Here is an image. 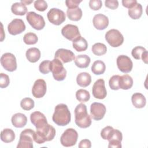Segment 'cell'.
<instances>
[{"mask_svg": "<svg viewBox=\"0 0 148 148\" xmlns=\"http://www.w3.org/2000/svg\"><path fill=\"white\" fill-rule=\"evenodd\" d=\"M119 84L120 88L123 90L130 89L133 86V79L130 75H124L120 77Z\"/></svg>", "mask_w": 148, "mask_h": 148, "instance_id": "cell-27", "label": "cell"}, {"mask_svg": "<svg viewBox=\"0 0 148 148\" xmlns=\"http://www.w3.org/2000/svg\"><path fill=\"white\" fill-rule=\"evenodd\" d=\"M76 82L82 87H87L91 82V76L87 72H81L76 77Z\"/></svg>", "mask_w": 148, "mask_h": 148, "instance_id": "cell-23", "label": "cell"}, {"mask_svg": "<svg viewBox=\"0 0 148 148\" xmlns=\"http://www.w3.org/2000/svg\"><path fill=\"white\" fill-rule=\"evenodd\" d=\"M61 34L66 39L73 41L75 39L81 36L77 26L73 24H66L62 27Z\"/></svg>", "mask_w": 148, "mask_h": 148, "instance_id": "cell-14", "label": "cell"}, {"mask_svg": "<svg viewBox=\"0 0 148 148\" xmlns=\"http://www.w3.org/2000/svg\"><path fill=\"white\" fill-rule=\"evenodd\" d=\"M54 58H57L63 63L71 62L75 60V54L70 50L65 49H58L54 55Z\"/></svg>", "mask_w": 148, "mask_h": 148, "instance_id": "cell-18", "label": "cell"}, {"mask_svg": "<svg viewBox=\"0 0 148 148\" xmlns=\"http://www.w3.org/2000/svg\"><path fill=\"white\" fill-rule=\"evenodd\" d=\"M82 2V0H67L65 1V3L68 9H72L78 7L79 4Z\"/></svg>", "mask_w": 148, "mask_h": 148, "instance_id": "cell-45", "label": "cell"}, {"mask_svg": "<svg viewBox=\"0 0 148 148\" xmlns=\"http://www.w3.org/2000/svg\"><path fill=\"white\" fill-rule=\"evenodd\" d=\"M49 21L53 24L59 25L65 21L66 16L65 13L57 8H51L47 14Z\"/></svg>", "mask_w": 148, "mask_h": 148, "instance_id": "cell-9", "label": "cell"}, {"mask_svg": "<svg viewBox=\"0 0 148 148\" xmlns=\"http://www.w3.org/2000/svg\"><path fill=\"white\" fill-rule=\"evenodd\" d=\"M78 147L79 148H90L91 147V141L87 139H83L79 142Z\"/></svg>", "mask_w": 148, "mask_h": 148, "instance_id": "cell-47", "label": "cell"}, {"mask_svg": "<svg viewBox=\"0 0 148 148\" xmlns=\"http://www.w3.org/2000/svg\"><path fill=\"white\" fill-rule=\"evenodd\" d=\"M71 119V112L66 105L60 103L55 107L52 116V120L54 123L59 126H65L70 123Z\"/></svg>", "mask_w": 148, "mask_h": 148, "instance_id": "cell-1", "label": "cell"}, {"mask_svg": "<svg viewBox=\"0 0 148 148\" xmlns=\"http://www.w3.org/2000/svg\"><path fill=\"white\" fill-rule=\"evenodd\" d=\"M35 131L30 128L23 130L20 135L17 148H32Z\"/></svg>", "mask_w": 148, "mask_h": 148, "instance_id": "cell-5", "label": "cell"}, {"mask_svg": "<svg viewBox=\"0 0 148 148\" xmlns=\"http://www.w3.org/2000/svg\"><path fill=\"white\" fill-rule=\"evenodd\" d=\"M21 2H22L23 3H24V5H29L30 3H32L33 2V0L32 1H21Z\"/></svg>", "mask_w": 148, "mask_h": 148, "instance_id": "cell-49", "label": "cell"}, {"mask_svg": "<svg viewBox=\"0 0 148 148\" xmlns=\"http://www.w3.org/2000/svg\"><path fill=\"white\" fill-rule=\"evenodd\" d=\"M123 139L122 133L120 131L113 129L108 139L109 141L108 147L109 148H121V141Z\"/></svg>", "mask_w": 148, "mask_h": 148, "instance_id": "cell-17", "label": "cell"}, {"mask_svg": "<svg viewBox=\"0 0 148 148\" xmlns=\"http://www.w3.org/2000/svg\"><path fill=\"white\" fill-rule=\"evenodd\" d=\"M25 29V25L24 21L20 18H14L8 26V30L10 34L16 35L24 32Z\"/></svg>", "mask_w": 148, "mask_h": 148, "instance_id": "cell-16", "label": "cell"}, {"mask_svg": "<svg viewBox=\"0 0 148 148\" xmlns=\"http://www.w3.org/2000/svg\"><path fill=\"white\" fill-rule=\"evenodd\" d=\"M47 86L46 82L42 79H37L32 88V94L36 98H41L46 92Z\"/></svg>", "mask_w": 148, "mask_h": 148, "instance_id": "cell-15", "label": "cell"}, {"mask_svg": "<svg viewBox=\"0 0 148 148\" xmlns=\"http://www.w3.org/2000/svg\"><path fill=\"white\" fill-rule=\"evenodd\" d=\"M66 15L69 20L77 21L81 19L83 13L82 9L80 8L77 7L75 8L68 9L66 10Z\"/></svg>", "mask_w": 148, "mask_h": 148, "instance_id": "cell-28", "label": "cell"}, {"mask_svg": "<svg viewBox=\"0 0 148 148\" xmlns=\"http://www.w3.org/2000/svg\"><path fill=\"white\" fill-rule=\"evenodd\" d=\"M148 53H147V51L146 50L142 54V56H141V58L142 60V61L145 63V64H147L148 62Z\"/></svg>", "mask_w": 148, "mask_h": 148, "instance_id": "cell-48", "label": "cell"}, {"mask_svg": "<svg viewBox=\"0 0 148 148\" xmlns=\"http://www.w3.org/2000/svg\"><path fill=\"white\" fill-rule=\"evenodd\" d=\"M92 23L96 29L98 30H103L108 26L109 18L106 16L101 13H98L94 16Z\"/></svg>", "mask_w": 148, "mask_h": 148, "instance_id": "cell-20", "label": "cell"}, {"mask_svg": "<svg viewBox=\"0 0 148 148\" xmlns=\"http://www.w3.org/2000/svg\"><path fill=\"white\" fill-rule=\"evenodd\" d=\"M78 138L77 132L73 128H67L60 138V142L63 146L71 147L75 145Z\"/></svg>", "mask_w": 148, "mask_h": 148, "instance_id": "cell-6", "label": "cell"}, {"mask_svg": "<svg viewBox=\"0 0 148 148\" xmlns=\"http://www.w3.org/2000/svg\"><path fill=\"white\" fill-rule=\"evenodd\" d=\"M30 120L36 129L40 128L47 124L46 116L39 111H35L31 114Z\"/></svg>", "mask_w": 148, "mask_h": 148, "instance_id": "cell-19", "label": "cell"}, {"mask_svg": "<svg viewBox=\"0 0 148 148\" xmlns=\"http://www.w3.org/2000/svg\"><path fill=\"white\" fill-rule=\"evenodd\" d=\"M105 39L109 45L113 47L121 46L124 42V37L117 29H111L105 34Z\"/></svg>", "mask_w": 148, "mask_h": 148, "instance_id": "cell-7", "label": "cell"}, {"mask_svg": "<svg viewBox=\"0 0 148 148\" xmlns=\"http://www.w3.org/2000/svg\"><path fill=\"white\" fill-rule=\"evenodd\" d=\"M50 70L56 80L62 81L66 76V71L62 62L57 58H54L50 61Z\"/></svg>", "mask_w": 148, "mask_h": 148, "instance_id": "cell-4", "label": "cell"}, {"mask_svg": "<svg viewBox=\"0 0 148 148\" xmlns=\"http://www.w3.org/2000/svg\"><path fill=\"white\" fill-rule=\"evenodd\" d=\"M50 61L49 60H44L40 62L39 66V70L42 74H47L50 72Z\"/></svg>", "mask_w": 148, "mask_h": 148, "instance_id": "cell-39", "label": "cell"}, {"mask_svg": "<svg viewBox=\"0 0 148 148\" xmlns=\"http://www.w3.org/2000/svg\"><path fill=\"white\" fill-rule=\"evenodd\" d=\"M74 62L77 67L80 68H86L88 66L91 62V59L86 54H80L75 57Z\"/></svg>", "mask_w": 148, "mask_h": 148, "instance_id": "cell-25", "label": "cell"}, {"mask_svg": "<svg viewBox=\"0 0 148 148\" xmlns=\"http://www.w3.org/2000/svg\"><path fill=\"white\" fill-rule=\"evenodd\" d=\"M146 50V49L142 46H136L132 49L131 54L132 57L136 60H140L142 53Z\"/></svg>", "mask_w": 148, "mask_h": 148, "instance_id": "cell-38", "label": "cell"}, {"mask_svg": "<svg viewBox=\"0 0 148 148\" xmlns=\"http://www.w3.org/2000/svg\"><path fill=\"white\" fill-rule=\"evenodd\" d=\"M34 7L37 10L43 12L47 9L48 5L44 0H37L34 2Z\"/></svg>", "mask_w": 148, "mask_h": 148, "instance_id": "cell-40", "label": "cell"}, {"mask_svg": "<svg viewBox=\"0 0 148 148\" xmlns=\"http://www.w3.org/2000/svg\"><path fill=\"white\" fill-rule=\"evenodd\" d=\"M92 52L94 54L100 56L105 54L107 51V47L106 45L102 43H96L92 45Z\"/></svg>", "mask_w": 148, "mask_h": 148, "instance_id": "cell-33", "label": "cell"}, {"mask_svg": "<svg viewBox=\"0 0 148 148\" xmlns=\"http://www.w3.org/2000/svg\"><path fill=\"white\" fill-rule=\"evenodd\" d=\"M117 66L123 73H129L133 67V63L131 58L125 55L119 56L117 58Z\"/></svg>", "mask_w": 148, "mask_h": 148, "instance_id": "cell-13", "label": "cell"}, {"mask_svg": "<svg viewBox=\"0 0 148 148\" xmlns=\"http://www.w3.org/2000/svg\"><path fill=\"white\" fill-rule=\"evenodd\" d=\"M38 38L37 35L33 32H28L25 34L23 37L24 42L28 45H34L37 43Z\"/></svg>", "mask_w": 148, "mask_h": 148, "instance_id": "cell-35", "label": "cell"}, {"mask_svg": "<svg viewBox=\"0 0 148 148\" xmlns=\"http://www.w3.org/2000/svg\"><path fill=\"white\" fill-rule=\"evenodd\" d=\"M92 94L94 98L103 99L107 95V91L105 85V81L102 79L97 80L93 84Z\"/></svg>", "mask_w": 148, "mask_h": 148, "instance_id": "cell-12", "label": "cell"}, {"mask_svg": "<svg viewBox=\"0 0 148 148\" xmlns=\"http://www.w3.org/2000/svg\"><path fill=\"white\" fill-rule=\"evenodd\" d=\"M131 101L134 106L138 109L144 108L146 103L145 97L140 92L134 93L131 97Z\"/></svg>", "mask_w": 148, "mask_h": 148, "instance_id": "cell-22", "label": "cell"}, {"mask_svg": "<svg viewBox=\"0 0 148 148\" xmlns=\"http://www.w3.org/2000/svg\"><path fill=\"white\" fill-rule=\"evenodd\" d=\"M40 51L36 47H31L28 49L25 53L26 58L30 62H36L40 58Z\"/></svg>", "mask_w": 148, "mask_h": 148, "instance_id": "cell-24", "label": "cell"}, {"mask_svg": "<svg viewBox=\"0 0 148 148\" xmlns=\"http://www.w3.org/2000/svg\"><path fill=\"white\" fill-rule=\"evenodd\" d=\"M102 6V2L101 0H90L89 1V6L93 10H98Z\"/></svg>", "mask_w": 148, "mask_h": 148, "instance_id": "cell-42", "label": "cell"}, {"mask_svg": "<svg viewBox=\"0 0 148 148\" xmlns=\"http://www.w3.org/2000/svg\"><path fill=\"white\" fill-rule=\"evenodd\" d=\"M11 121L14 127L16 128H23L27 123V118L24 114L17 113L12 116Z\"/></svg>", "mask_w": 148, "mask_h": 148, "instance_id": "cell-21", "label": "cell"}, {"mask_svg": "<svg viewBox=\"0 0 148 148\" xmlns=\"http://www.w3.org/2000/svg\"><path fill=\"white\" fill-rule=\"evenodd\" d=\"M105 106L99 102H94L90 106L91 117L94 120L99 121L102 119L106 113Z\"/></svg>", "mask_w": 148, "mask_h": 148, "instance_id": "cell-11", "label": "cell"}, {"mask_svg": "<svg viewBox=\"0 0 148 148\" xmlns=\"http://www.w3.org/2000/svg\"><path fill=\"white\" fill-rule=\"evenodd\" d=\"M91 69L94 74L96 75H100L105 72L106 65L102 61L97 60L92 64Z\"/></svg>", "mask_w": 148, "mask_h": 148, "instance_id": "cell-32", "label": "cell"}, {"mask_svg": "<svg viewBox=\"0 0 148 148\" xmlns=\"http://www.w3.org/2000/svg\"><path fill=\"white\" fill-rule=\"evenodd\" d=\"M10 83L9 77L5 73H1L0 74V87L1 88L7 87Z\"/></svg>", "mask_w": 148, "mask_h": 148, "instance_id": "cell-41", "label": "cell"}, {"mask_svg": "<svg viewBox=\"0 0 148 148\" xmlns=\"http://www.w3.org/2000/svg\"><path fill=\"white\" fill-rule=\"evenodd\" d=\"M1 64L3 68L9 72H13L17 69L16 57L10 53H6L1 56Z\"/></svg>", "mask_w": 148, "mask_h": 148, "instance_id": "cell-10", "label": "cell"}, {"mask_svg": "<svg viewBox=\"0 0 148 148\" xmlns=\"http://www.w3.org/2000/svg\"><path fill=\"white\" fill-rule=\"evenodd\" d=\"M75 121L80 128H86L91 124V116L88 114L87 106L84 103L78 104L75 109Z\"/></svg>", "mask_w": 148, "mask_h": 148, "instance_id": "cell-2", "label": "cell"}, {"mask_svg": "<svg viewBox=\"0 0 148 148\" xmlns=\"http://www.w3.org/2000/svg\"><path fill=\"white\" fill-rule=\"evenodd\" d=\"M15 139L14 131L10 128H5L1 132V139L5 143H10Z\"/></svg>", "mask_w": 148, "mask_h": 148, "instance_id": "cell-31", "label": "cell"}, {"mask_svg": "<svg viewBox=\"0 0 148 148\" xmlns=\"http://www.w3.org/2000/svg\"><path fill=\"white\" fill-rule=\"evenodd\" d=\"M137 3L136 0H123L122 4L123 6L125 8H128V9L132 8Z\"/></svg>", "mask_w": 148, "mask_h": 148, "instance_id": "cell-46", "label": "cell"}, {"mask_svg": "<svg viewBox=\"0 0 148 148\" xmlns=\"http://www.w3.org/2000/svg\"><path fill=\"white\" fill-rule=\"evenodd\" d=\"M11 11L15 15L24 16L27 12V8L22 2H15L11 6Z\"/></svg>", "mask_w": 148, "mask_h": 148, "instance_id": "cell-30", "label": "cell"}, {"mask_svg": "<svg viewBox=\"0 0 148 148\" xmlns=\"http://www.w3.org/2000/svg\"><path fill=\"white\" fill-rule=\"evenodd\" d=\"M35 105L34 101L30 98H23L20 102L21 108L25 110H29L34 108Z\"/></svg>", "mask_w": 148, "mask_h": 148, "instance_id": "cell-36", "label": "cell"}, {"mask_svg": "<svg viewBox=\"0 0 148 148\" xmlns=\"http://www.w3.org/2000/svg\"><path fill=\"white\" fill-rule=\"evenodd\" d=\"M26 19L29 25L35 29L41 30L45 26V21L43 17L34 12H28Z\"/></svg>", "mask_w": 148, "mask_h": 148, "instance_id": "cell-8", "label": "cell"}, {"mask_svg": "<svg viewBox=\"0 0 148 148\" xmlns=\"http://www.w3.org/2000/svg\"><path fill=\"white\" fill-rule=\"evenodd\" d=\"M76 98L79 102H84L90 99V94L86 90L79 89L76 92Z\"/></svg>", "mask_w": 148, "mask_h": 148, "instance_id": "cell-34", "label": "cell"}, {"mask_svg": "<svg viewBox=\"0 0 148 148\" xmlns=\"http://www.w3.org/2000/svg\"><path fill=\"white\" fill-rule=\"evenodd\" d=\"M72 45L73 49L79 52L84 51L86 50L88 47V43L87 40L81 36H79L73 41Z\"/></svg>", "mask_w": 148, "mask_h": 148, "instance_id": "cell-26", "label": "cell"}, {"mask_svg": "<svg viewBox=\"0 0 148 148\" xmlns=\"http://www.w3.org/2000/svg\"><path fill=\"white\" fill-rule=\"evenodd\" d=\"M120 76L118 75H113L112 76L109 81V85L110 88L112 90H118L120 87H119V79H120Z\"/></svg>", "mask_w": 148, "mask_h": 148, "instance_id": "cell-37", "label": "cell"}, {"mask_svg": "<svg viewBox=\"0 0 148 148\" xmlns=\"http://www.w3.org/2000/svg\"><path fill=\"white\" fill-rule=\"evenodd\" d=\"M56 134L54 127L48 123L40 128L36 129L34 135V140L38 144H42L45 142L52 140Z\"/></svg>", "mask_w": 148, "mask_h": 148, "instance_id": "cell-3", "label": "cell"}, {"mask_svg": "<svg viewBox=\"0 0 148 148\" xmlns=\"http://www.w3.org/2000/svg\"><path fill=\"white\" fill-rule=\"evenodd\" d=\"M105 5L106 7L109 9H116L119 6V2L117 0H106Z\"/></svg>", "mask_w": 148, "mask_h": 148, "instance_id": "cell-44", "label": "cell"}, {"mask_svg": "<svg viewBox=\"0 0 148 148\" xmlns=\"http://www.w3.org/2000/svg\"><path fill=\"white\" fill-rule=\"evenodd\" d=\"M142 13V6L140 3L138 2L132 8L129 9L128 11L129 16L134 20L139 19L141 17Z\"/></svg>", "mask_w": 148, "mask_h": 148, "instance_id": "cell-29", "label": "cell"}, {"mask_svg": "<svg viewBox=\"0 0 148 148\" xmlns=\"http://www.w3.org/2000/svg\"><path fill=\"white\" fill-rule=\"evenodd\" d=\"M113 128L111 126H106L103 128L101 131V136L104 140H107L113 130Z\"/></svg>", "mask_w": 148, "mask_h": 148, "instance_id": "cell-43", "label": "cell"}]
</instances>
